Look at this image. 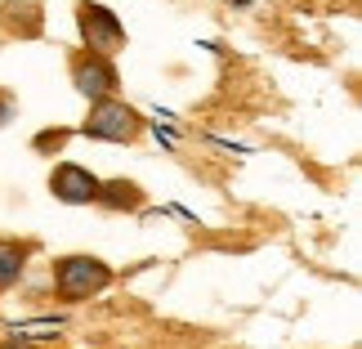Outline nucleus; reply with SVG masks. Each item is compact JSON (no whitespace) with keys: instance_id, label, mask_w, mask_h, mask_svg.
<instances>
[{"instance_id":"obj_1","label":"nucleus","mask_w":362,"mask_h":349,"mask_svg":"<svg viewBox=\"0 0 362 349\" xmlns=\"http://www.w3.org/2000/svg\"><path fill=\"white\" fill-rule=\"evenodd\" d=\"M49 282H54V300L86 304V300H99L117 282V273L107 260L90 256V251H72V256H59L49 264Z\"/></svg>"},{"instance_id":"obj_5","label":"nucleus","mask_w":362,"mask_h":349,"mask_svg":"<svg viewBox=\"0 0 362 349\" xmlns=\"http://www.w3.org/2000/svg\"><path fill=\"white\" fill-rule=\"evenodd\" d=\"M99 184H103V179L94 175L90 166H81V161H59V166L49 171V179H45L49 198L63 202V206H94V198H99Z\"/></svg>"},{"instance_id":"obj_8","label":"nucleus","mask_w":362,"mask_h":349,"mask_svg":"<svg viewBox=\"0 0 362 349\" xmlns=\"http://www.w3.org/2000/svg\"><path fill=\"white\" fill-rule=\"evenodd\" d=\"M144 188L134 184V179H103L99 184V198H94V206H103V211H144Z\"/></svg>"},{"instance_id":"obj_7","label":"nucleus","mask_w":362,"mask_h":349,"mask_svg":"<svg viewBox=\"0 0 362 349\" xmlns=\"http://www.w3.org/2000/svg\"><path fill=\"white\" fill-rule=\"evenodd\" d=\"M32 256H36L32 237H5V233H0V296H9V291L23 282Z\"/></svg>"},{"instance_id":"obj_3","label":"nucleus","mask_w":362,"mask_h":349,"mask_svg":"<svg viewBox=\"0 0 362 349\" xmlns=\"http://www.w3.org/2000/svg\"><path fill=\"white\" fill-rule=\"evenodd\" d=\"M72 18H76L81 45L94 50V54L117 59V54L130 45V32H125L121 13H117L112 5H103V0H76V5H72Z\"/></svg>"},{"instance_id":"obj_9","label":"nucleus","mask_w":362,"mask_h":349,"mask_svg":"<svg viewBox=\"0 0 362 349\" xmlns=\"http://www.w3.org/2000/svg\"><path fill=\"white\" fill-rule=\"evenodd\" d=\"M9 121H18V94L0 86V125H9Z\"/></svg>"},{"instance_id":"obj_4","label":"nucleus","mask_w":362,"mask_h":349,"mask_svg":"<svg viewBox=\"0 0 362 349\" xmlns=\"http://www.w3.org/2000/svg\"><path fill=\"white\" fill-rule=\"evenodd\" d=\"M67 86H72L86 103L112 99V94H121V67H117V59L81 45V50L67 54Z\"/></svg>"},{"instance_id":"obj_10","label":"nucleus","mask_w":362,"mask_h":349,"mask_svg":"<svg viewBox=\"0 0 362 349\" xmlns=\"http://www.w3.org/2000/svg\"><path fill=\"white\" fill-rule=\"evenodd\" d=\"M63 139H67V130H45V135L36 139V148H59Z\"/></svg>"},{"instance_id":"obj_6","label":"nucleus","mask_w":362,"mask_h":349,"mask_svg":"<svg viewBox=\"0 0 362 349\" xmlns=\"http://www.w3.org/2000/svg\"><path fill=\"white\" fill-rule=\"evenodd\" d=\"M0 32L9 40H36L45 32V0H0Z\"/></svg>"},{"instance_id":"obj_11","label":"nucleus","mask_w":362,"mask_h":349,"mask_svg":"<svg viewBox=\"0 0 362 349\" xmlns=\"http://www.w3.org/2000/svg\"><path fill=\"white\" fill-rule=\"evenodd\" d=\"M0 349H40V345L27 341V336H5V341H0Z\"/></svg>"},{"instance_id":"obj_2","label":"nucleus","mask_w":362,"mask_h":349,"mask_svg":"<svg viewBox=\"0 0 362 349\" xmlns=\"http://www.w3.org/2000/svg\"><path fill=\"white\" fill-rule=\"evenodd\" d=\"M148 130V117L139 113L134 103H125L121 94H112V99H94L86 108V121H81V135L94 139V144H139Z\"/></svg>"}]
</instances>
